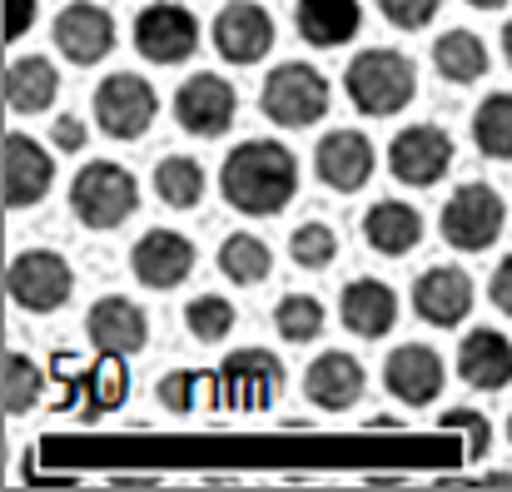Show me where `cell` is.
Segmentation results:
<instances>
[{
  "label": "cell",
  "instance_id": "cell-16",
  "mask_svg": "<svg viewBox=\"0 0 512 492\" xmlns=\"http://www.w3.org/2000/svg\"><path fill=\"white\" fill-rule=\"evenodd\" d=\"M85 338L95 343V353L135 358V353L150 343V319H145L140 304H130V299H120V294H105L100 304H90Z\"/></svg>",
  "mask_w": 512,
  "mask_h": 492
},
{
  "label": "cell",
  "instance_id": "cell-37",
  "mask_svg": "<svg viewBox=\"0 0 512 492\" xmlns=\"http://www.w3.org/2000/svg\"><path fill=\"white\" fill-rule=\"evenodd\" d=\"M438 5H443V0H378L383 20L398 25V30H423V25H433Z\"/></svg>",
  "mask_w": 512,
  "mask_h": 492
},
{
  "label": "cell",
  "instance_id": "cell-17",
  "mask_svg": "<svg viewBox=\"0 0 512 492\" xmlns=\"http://www.w3.org/2000/svg\"><path fill=\"white\" fill-rule=\"evenodd\" d=\"M363 383H368L363 363H358L353 353H343V348L319 353V358L304 368V398H309L314 408H324V413H348V408L363 398Z\"/></svg>",
  "mask_w": 512,
  "mask_h": 492
},
{
  "label": "cell",
  "instance_id": "cell-34",
  "mask_svg": "<svg viewBox=\"0 0 512 492\" xmlns=\"http://www.w3.org/2000/svg\"><path fill=\"white\" fill-rule=\"evenodd\" d=\"M184 328L199 338V343H224L234 333V304L224 294H194L184 304Z\"/></svg>",
  "mask_w": 512,
  "mask_h": 492
},
{
  "label": "cell",
  "instance_id": "cell-7",
  "mask_svg": "<svg viewBox=\"0 0 512 492\" xmlns=\"http://www.w3.org/2000/svg\"><path fill=\"white\" fill-rule=\"evenodd\" d=\"M5 289H10V299H15L25 314H55V309L70 304L75 274H70V264H65L55 249H25V254L10 259Z\"/></svg>",
  "mask_w": 512,
  "mask_h": 492
},
{
  "label": "cell",
  "instance_id": "cell-41",
  "mask_svg": "<svg viewBox=\"0 0 512 492\" xmlns=\"http://www.w3.org/2000/svg\"><path fill=\"white\" fill-rule=\"evenodd\" d=\"M468 5H473V10H503L508 0H468Z\"/></svg>",
  "mask_w": 512,
  "mask_h": 492
},
{
  "label": "cell",
  "instance_id": "cell-26",
  "mask_svg": "<svg viewBox=\"0 0 512 492\" xmlns=\"http://www.w3.org/2000/svg\"><path fill=\"white\" fill-rule=\"evenodd\" d=\"M433 65H438L443 80L473 85V80L488 75V45H483L473 30H443V35L433 40Z\"/></svg>",
  "mask_w": 512,
  "mask_h": 492
},
{
  "label": "cell",
  "instance_id": "cell-32",
  "mask_svg": "<svg viewBox=\"0 0 512 492\" xmlns=\"http://www.w3.org/2000/svg\"><path fill=\"white\" fill-rule=\"evenodd\" d=\"M324 304L314 299V294H284L279 299V309H274V328H279V338H289V343H314L319 333H324Z\"/></svg>",
  "mask_w": 512,
  "mask_h": 492
},
{
  "label": "cell",
  "instance_id": "cell-2",
  "mask_svg": "<svg viewBox=\"0 0 512 492\" xmlns=\"http://www.w3.org/2000/svg\"><path fill=\"white\" fill-rule=\"evenodd\" d=\"M343 95L353 100L358 115H373V120H388L398 115L413 95H418V70L403 50H388V45H368L348 60L343 70Z\"/></svg>",
  "mask_w": 512,
  "mask_h": 492
},
{
  "label": "cell",
  "instance_id": "cell-25",
  "mask_svg": "<svg viewBox=\"0 0 512 492\" xmlns=\"http://www.w3.org/2000/svg\"><path fill=\"white\" fill-rule=\"evenodd\" d=\"M60 95V70L45 55H20L5 70V105L15 115H45Z\"/></svg>",
  "mask_w": 512,
  "mask_h": 492
},
{
  "label": "cell",
  "instance_id": "cell-24",
  "mask_svg": "<svg viewBox=\"0 0 512 492\" xmlns=\"http://www.w3.org/2000/svg\"><path fill=\"white\" fill-rule=\"evenodd\" d=\"M294 25L309 45L319 50H334V45H348L363 25V5L358 0H299L294 10Z\"/></svg>",
  "mask_w": 512,
  "mask_h": 492
},
{
  "label": "cell",
  "instance_id": "cell-1",
  "mask_svg": "<svg viewBox=\"0 0 512 492\" xmlns=\"http://www.w3.org/2000/svg\"><path fill=\"white\" fill-rule=\"evenodd\" d=\"M219 194L229 209L269 219L279 209H289V199L299 194V160L289 145L274 140H249L234 145L224 164H219Z\"/></svg>",
  "mask_w": 512,
  "mask_h": 492
},
{
  "label": "cell",
  "instance_id": "cell-21",
  "mask_svg": "<svg viewBox=\"0 0 512 492\" xmlns=\"http://www.w3.org/2000/svg\"><path fill=\"white\" fill-rule=\"evenodd\" d=\"M458 378L478 393H498L512 383V343L498 328H468L458 343Z\"/></svg>",
  "mask_w": 512,
  "mask_h": 492
},
{
  "label": "cell",
  "instance_id": "cell-27",
  "mask_svg": "<svg viewBox=\"0 0 512 492\" xmlns=\"http://www.w3.org/2000/svg\"><path fill=\"white\" fill-rule=\"evenodd\" d=\"M269 269H274V254H269V244H264L259 234H229V239L219 244V274H224L229 284L254 289V284L269 279Z\"/></svg>",
  "mask_w": 512,
  "mask_h": 492
},
{
  "label": "cell",
  "instance_id": "cell-5",
  "mask_svg": "<svg viewBox=\"0 0 512 492\" xmlns=\"http://www.w3.org/2000/svg\"><path fill=\"white\" fill-rule=\"evenodd\" d=\"M503 224H508V204L493 184H458L438 214L443 239L463 254H483L488 244H498Z\"/></svg>",
  "mask_w": 512,
  "mask_h": 492
},
{
  "label": "cell",
  "instance_id": "cell-19",
  "mask_svg": "<svg viewBox=\"0 0 512 492\" xmlns=\"http://www.w3.org/2000/svg\"><path fill=\"white\" fill-rule=\"evenodd\" d=\"M55 184V160L40 140L30 135H5V204L10 209H30L50 194Z\"/></svg>",
  "mask_w": 512,
  "mask_h": 492
},
{
  "label": "cell",
  "instance_id": "cell-9",
  "mask_svg": "<svg viewBox=\"0 0 512 492\" xmlns=\"http://www.w3.org/2000/svg\"><path fill=\"white\" fill-rule=\"evenodd\" d=\"M219 383H224V403L239 408V413H264L279 403L284 393V363L269 353V348H239L224 358L219 368Z\"/></svg>",
  "mask_w": 512,
  "mask_h": 492
},
{
  "label": "cell",
  "instance_id": "cell-29",
  "mask_svg": "<svg viewBox=\"0 0 512 492\" xmlns=\"http://www.w3.org/2000/svg\"><path fill=\"white\" fill-rule=\"evenodd\" d=\"M473 145H478L488 160H512V90L488 95V100L473 110Z\"/></svg>",
  "mask_w": 512,
  "mask_h": 492
},
{
  "label": "cell",
  "instance_id": "cell-8",
  "mask_svg": "<svg viewBox=\"0 0 512 492\" xmlns=\"http://www.w3.org/2000/svg\"><path fill=\"white\" fill-rule=\"evenodd\" d=\"M234 115H239V90L214 70H199L174 90V120H179V130H189L199 140L224 135L234 125Z\"/></svg>",
  "mask_w": 512,
  "mask_h": 492
},
{
  "label": "cell",
  "instance_id": "cell-13",
  "mask_svg": "<svg viewBox=\"0 0 512 492\" xmlns=\"http://www.w3.org/2000/svg\"><path fill=\"white\" fill-rule=\"evenodd\" d=\"M214 50L234 65H254L274 50V15L254 0H229L214 15Z\"/></svg>",
  "mask_w": 512,
  "mask_h": 492
},
{
  "label": "cell",
  "instance_id": "cell-38",
  "mask_svg": "<svg viewBox=\"0 0 512 492\" xmlns=\"http://www.w3.org/2000/svg\"><path fill=\"white\" fill-rule=\"evenodd\" d=\"M50 145L65 150V155H80V150L90 145L85 120H80V115H55V120H50Z\"/></svg>",
  "mask_w": 512,
  "mask_h": 492
},
{
  "label": "cell",
  "instance_id": "cell-35",
  "mask_svg": "<svg viewBox=\"0 0 512 492\" xmlns=\"http://www.w3.org/2000/svg\"><path fill=\"white\" fill-rule=\"evenodd\" d=\"M289 254H294V264H299V269H329V264H334V254H339V234H334L329 224L309 219V224H299V229H294Z\"/></svg>",
  "mask_w": 512,
  "mask_h": 492
},
{
  "label": "cell",
  "instance_id": "cell-22",
  "mask_svg": "<svg viewBox=\"0 0 512 492\" xmlns=\"http://www.w3.org/2000/svg\"><path fill=\"white\" fill-rule=\"evenodd\" d=\"M339 319L353 338H383L398 324V294L383 279H353L339 294Z\"/></svg>",
  "mask_w": 512,
  "mask_h": 492
},
{
  "label": "cell",
  "instance_id": "cell-36",
  "mask_svg": "<svg viewBox=\"0 0 512 492\" xmlns=\"http://www.w3.org/2000/svg\"><path fill=\"white\" fill-rule=\"evenodd\" d=\"M438 428H443V433H463V458H468V463H483L488 448H493V428H488V418L473 413V408H448V413L438 418Z\"/></svg>",
  "mask_w": 512,
  "mask_h": 492
},
{
  "label": "cell",
  "instance_id": "cell-20",
  "mask_svg": "<svg viewBox=\"0 0 512 492\" xmlns=\"http://www.w3.org/2000/svg\"><path fill=\"white\" fill-rule=\"evenodd\" d=\"M373 145H368V135H358V130H329L324 140H319V150H314V169H319V179L329 184V189H339V194H353V189H363L368 179H373Z\"/></svg>",
  "mask_w": 512,
  "mask_h": 492
},
{
  "label": "cell",
  "instance_id": "cell-14",
  "mask_svg": "<svg viewBox=\"0 0 512 492\" xmlns=\"http://www.w3.org/2000/svg\"><path fill=\"white\" fill-rule=\"evenodd\" d=\"M194 244L179 229H150L140 234V244L130 249V269L145 289H179L194 274Z\"/></svg>",
  "mask_w": 512,
  "mask_h": 492
},
{
  "label": "cell",
  "instance_id": "cell-10",
  "mask_svg": "<svg viewBox=\"0 0 512 492\" xmlns=\"http://www.w3.org/2000/svg\"><path fill=\"white\" fill-rule=\"evenodd\" d=\"M388 169H393L398 184L433 189L453 169V135L438 130V125H408V130H398L393 145H388Z\"/></svg>",
  "mask_w": 512,
  "mask_h": 492
},
{
  "label": "cell",
  "instance_id": "cell-39",
  "mask_svg": "<svg viewBox=\"0 0 512 492\" xmlns=\"http://www.w3.org/2000/svg\"><path fill=\"white\" fill-rule=\"evenodd\" d=\"M35 5H40V0H5V40H25V35H30Z\"/></svg>",
  "mask_w": 512,
  "mask_h": 492
},
{
  "label": "cell",
  "instance_id": "cell-6",
  "mask_svg": "<svg viewBox=\"0 0 512 492\" xmlns=\"http://www.w3.org/2000/svg\"><path fill=\"white\" fill-rule=\"evenodd\" d=\"M160 115V95L145 75L135 70H115L100 80L95 90V125L110 135V140H140Z\"/></svg>",
  "mask_w": 512,
  "mask_h": 492
},
{
  "label": "cell",
  "instance_id": "cell-23",
  "mask_svg": "<svg viewBox=\"0 0 512 492\" xmlns=\"http://www.w3.org/2000/svg\"><path fill=\"white\" fill-rule=\"evenodd\" d=\"M363 239H368V249L398 259V254L423 244V214L413 204H403V199H378L363 214Z\"/></svg>",
  "mask_w": 512,
  "mask_h": 492
},
{
  "label": "cell",
  "instance_id": "cell-12",
  "mask_svg": "<svg viewBox=\"0 0 512 492\" xmlns=\"http://www.w3.org/2000/svg\"><path fill=\"white\" fill-rule=\"evenodd\" d=\"M55 50L70 65H100L115 50V15L95 0H70L55 15Z\"/></svg>",
  "mask_w": 512,
  "mask_h": 492
},
{
  "label": "cell",
  "instance_id": "cell-33",
  "mask_svg": "<svg viewBox=\"0 0 512 492\" xmlns=\"http://www.w3.org/2000/svg\"><path fill=\"white\" fill-rule=\"evenodd\" d=\"M45 393V373L30 353H5V413H30Z\"/></svg>",
  "mask_w": 512,
  "mask_h": 492
},
{
  "label": "cell",
  "instance_id": "cell-40",
  "mask_svg": "<svg viewBox=\"0 0 512 492\" xmlns=\"http://www.w3.org/2000/svg\"><path fill=\"white\" fill-rule=\"evenodd\" d=\"M488 299H493V304H498V309L512 319V254L498 264V269H493V279H488Z\"/></svg>",
  "mask_w": 512,
  "mask_h": 492
},
{
  "label": "cell",
  "instance_id": "cell-30",
  "mask_svg": "<svg viewBox=\"0 0 512 492\" xmlns=\"http://www.w3.org/2000/svg\"><path fill=\"white\" fill-rule=\"evenodd\" d=\"M155 194L160 204L170 209H194L204 199V164L189 160V155H170V160L155 164Z\"/></svg>",
  "mask_w": 512,
  "mask_h": 492
},
{
  "label": "cell",
  "instance_id": "cell-11",
  "mask_svg": "<svg viewBox=\"0 0 512 492\" xmlns=\"http://www.w3.org/2000/svg\"><path fill=\"white\" fill-rule=\"evenodd\" d=\"M135 50L155 65H179L199 50V20L174 0H155L135 15Z\"/></svg>",
  "mask_w": 512,
  "mask_h": 492
},
{
  "label": "cell",
  "instance_id": "cell-15",
  "mask_svg": "<svg viewBox=\"0 0 512 492\" xmlns=\"http://www.w3.org/2000/svg\"><path fill=\"white\" fill-rule=\"evenodd\" d=\"M413 314L433 328H458L473 314V279L458 264H438L413 284Z\"/></svg>",
  "mask_w": 512,
  "mask_h": 492
},
{
  "label": "cell",
  "instance_id": "cell-18",
  "mask_svg": "<svg viewBox=\"0 0 512 492\" xmlns=\"http://www.w3.org/2000/svg\"><path fill=\"white\" fill-rule=\"evenodd\" d=\"M383 383L398 403L408 408H428L438 393H443V358L428 348V343H403L388 353L383 363Z\"/></svg>",
  "mask_w": 512,
  "mask_h": 492
},
{
  "label": "cell",
  "instance_id": "cell-3",
  "mask_svg": "<svg viewBox=\"0 0 512 492\" xmlns=\"http://www.w3.org/2000/svg\"><path fill=\"white\" fill-rule=\"evenodd\" d=\"M70 209L90 229H120L140 209V184H135V174L125 164L90 160L80 164L75 179H70Z\"/></svg>",
  "mask_w": 512,
  "mask_h": 492
},
{
  "label": "cell",
  "instance_id": "cell-4",
  "mask_svg": "<svg viewBox=\"0 0 512 492\" xmlns=\"http://www.w3.org/2000/svg\"><path fill=\"white\" fill-rule=\"evenodd\" d=\"M329 80L314 70V65H304V60H289V65H274L269 75H264V90H259V110L274 120V125H284V130H309V125H319L324 115H329Z\"/></svg>",
  "mask_w": 512,
  "mask_h": 492
},
{
  "label": "cell",
  "instance_id": "cell-42",
  "mask_svg": "<svg viewBox=\"0 0 512 492\" xmlns=\"http://www.w3.org/2000/svg\"><path fill=\"white\" fill-rule=\"evenodd\" d=\"M503 55H508V65H512V20L503 25Z\"/></svg>",
  "mask_w": 512,
  "mask_h": 492
},
{
  "label": "cell",
  "instance_id": "cell-43",
  "mask_svg": "<svg viewBox=\"0 0 512 492\" xmlns=\"http://www.w3.org/2000/svg\"><path fill=\"white\" fill-rule=\"evenodd\" d=\"M508 443H512V418H508Z\"/></svg>",
  "mask_w": 512,
  "mask_h": 492
},
{
  "label": "cell",
  "instance_id": "cell-31",
  "mask_svg": "<svg viewBox=\"0 0 512 492\" xmlns=\"http://www.w3.org/2000/svg\"><path fill=\"white\" fill-rule=\"evenodd\" d=\"M85 393H90V418H95V413H115V408L130 398L125 358L100 353V363H90V373H85Z\"/></svg>",
  "mask_w": 512,
  "mask_h": 492
},
{
  "label": "cell",
  "instance_id": "cell-28",
  "mask_svg": "<svg viewBox=\"0 0 512 492\" xmlns=\"http://www.w3.org/2000/svg\"><path fill=\"white\" fill-rule=\"evenodd\" d=\"M224 398V383L219 373H199V368H179V373H165L160 378V403L170 413H204Z\"/></svg>",
  "mask_w": 512,
  "mask_h": 492
}]
</instances>
